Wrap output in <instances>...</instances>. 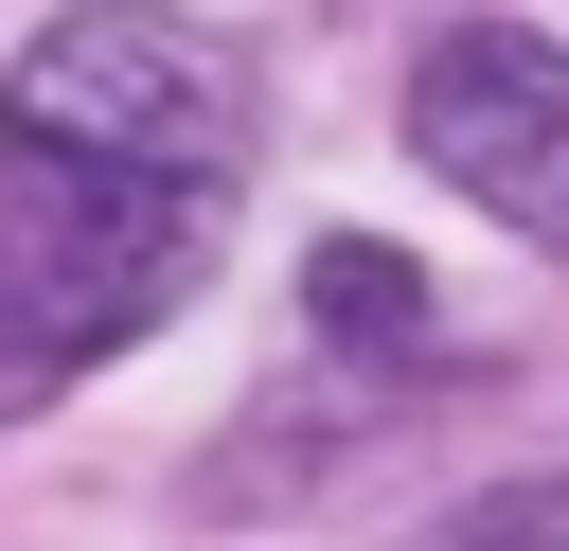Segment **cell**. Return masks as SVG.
<instances>
[{"instance_id": "1", "label": "cell", "mask_w": 569, "mask_h": 551, "mask_svg": "<svg viewBox=\"0 0 569 551\" xmlns=\"http://www.w3.org/2000/svg\"><path fill=\"white\" fill-rule=\"evenodd\" d=\"M249 71L160 0H71L0 71V427L89 391L231 249Z\"/></svg>"}, {"instance_id": "2", "label": "cell", "mask_w": 569, "mask_h": 551, "mask_svg": "<svg viewBox=\"0 0 569 551\" xmlns=\"http://www.w3.org/2000/svg\"><path fill=\"white\" fill-rule=\"evenodd\" d=\"M409 160H427L445 196H480L498 231L569 249V36H533V18L427 36V71H409Z\"/></svg>"}, {"instance_id": "3", "label": "cell", "mask_w": 569, "mask_h": 551, "mask_svg": "<svg viewBox=\"0 0 569 551\" xmlns=\"http://www.w3.org/2000/svg\"><path fill=\"white\" fill-rule=\"evenodd\" d=\"M409 551H569V480H480L445 533H409Z\"/></svg>"}]
</instances>
